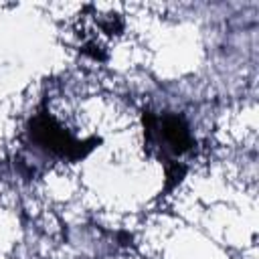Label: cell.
Returning <instances> with one entry per match:
<instances>
[{
  "label": "cell",
  "instance_id": "1",
  "mask_svg": "<svg viewBox=\"0 0 259 259\" xmlns=\"http://www.w3.org/2000/svg\"><path fill=\"white\" fill-rule=\"evenodd\" d=\"M146 146L156 148L162 158H178L186 154L192 146L194 140L190 136L188 123L176 115V113H166V115H146Z\"/></svg>",
  "mask_w": 259,
  "mask_h": 259
},
{
  "label": "cell",
  "instance_id": "2",
  "mask_svg": "<svg viewBox=\"0 0 259 259\" xmlns=\"http://www.w3.org/2000/svg\"><path fill=\"white\" fill-rule=\"evenodd\" d=\"M30 134L34 138L36 144H40L42 148L51 150L53 154L61 156V158H71V160H77V158H83L89 150L95 148L97 140H89V142H81V140H75L69 132H65L49 113H38L34 119H32V125H30Z\"/></svg>",
  "mask_w": 259,
  "mask_h": 259
}]
</instances>
